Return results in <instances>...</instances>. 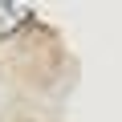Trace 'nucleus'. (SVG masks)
<instances>
[{"label": "nucleus", "instance_id": "1", "mask_svg": "<svg viewBox=\"0 0 122 122\" xmlns=\"http://www.w3.org/2000/svg\"><path fill=\"white\" fill-rule=\"evenodd\" d=\"M29 20V8L16 0H0V37H12L20 25Z\"/></svg>", "mask_w": 122, "mask_h": 122}]
</instances>
